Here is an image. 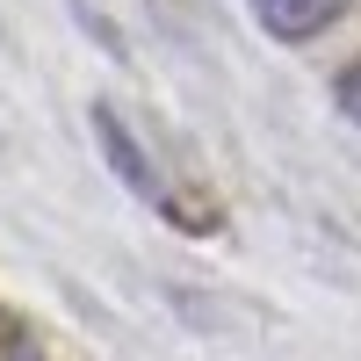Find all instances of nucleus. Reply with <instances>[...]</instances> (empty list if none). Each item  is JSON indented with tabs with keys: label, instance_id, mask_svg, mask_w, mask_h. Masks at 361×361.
Instances as JSON below:
<instances>
[{
	"label": "nucleus",
	"instance_id": "obj_1",
	"mask_svg": "<svg viewBox=\"0 0 361 361\" xmlns=\"http://www.w3.org/2000/svg\"><path fill=\"white\" fill-rule=\"evenodd\" d=\"M94 137H102V152H109V166L123 173L130 188L145 195V202H159V209H166L173 224H188V231H195V217H188V202H173V188H166V180L152 173V159H145V145H137V137L123 130V116H116V109H94Z\"/></svg>",
	"mask_w": 361,
	"mask_h": 361
},
{
	"label": "nucleus",
	"instance_id": "obj_2",
	"mask_svg": "<svg viewBox=\"0 0 361 361\" xmlns=\"http://www.w3.org/2000/svg\"><path fill=\"white\" fill-rule=\"evenodd\" d=\"M253 15H260L267 37L304 44V37H318V29H333L347 15V0H253Z\"/></svg>",
	"mask_w": 361,
	"mask_h": 361
},
{
	"label": "nucleus",
	"instance_id": "obj_3",
	"mask_svg": "<svg viewBox=\"0 0 361 361\" xmlns=\"http://www.w3.org/2000/svg\"><path fill=\"white\" fill-rule=\"evenodd\" d=\"M0 361H51V354H44V340L29 333L15 311H0Z\"/></svg>",
	"mask_w": 361,
	"mask_h": 361
},
{
	"label": "nucleus",
	"instance_id": "obj_4",
	"mask_svg": "<svg viewBox=\"0 0 361 361\" xmlns=\"http://www.w3.org/2000/svg\"><path fill=\"white\" fill-rule=\"evenodd\" d=\"M333 94H340V109H347V123H361V58L340 73V87H333Z\"/></svg>",
	"mask_w": 361,
	"mask_h": 361
}]
</instances>
